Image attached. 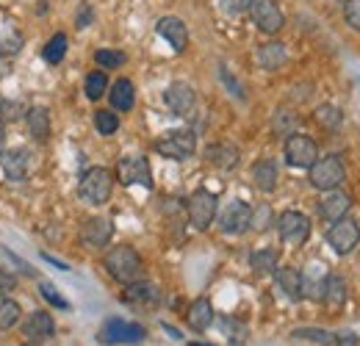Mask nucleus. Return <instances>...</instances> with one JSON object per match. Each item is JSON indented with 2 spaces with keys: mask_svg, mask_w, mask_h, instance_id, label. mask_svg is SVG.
<instances>
[{
  "mask_svg": "<svg viewBox=\"0 0 360 346\" xmlns=\"http://www.w3.org/2000/svg\"><path fill=\"white\" fill-rule=\"evenodd\" d=\"M22 47V34L14 25H0V56H11Z\"/></svg>",
  "mask_w": 360,
  "mask_h": 346,
  "instance_id": "33",
  "label": "nucleus"
},
{
  "mask_svg": "<svg viewBox=\"0 0 360 346\" xmlns=\"http://www.w3.org/2000/svg\"><path fill=\"white\" fill-rule=\"evenodd\" d=\"M280 241L291 244V247H302L311 238V219L305 217L302 211H283L280 217L274 219Z\"/></svg>",
  "mask_w": 360,
  "mask_h": 346,
  "instance_id": "7",
  "label": "nucleus"
},
{
  "mask_svg": "<svg viewBox=\"0 0 360 346\" xmlns=\"http://www.w3.org/2000/svg\"><path fill=\"white\" fill-rule=\"evenodd\" d=\"M111 191H114V172H108L105 167L86 169L78 183V194L89 205H105L111 200Z\"/></svg>",
  "mask_w": 360,
  "mask_h": 346,
  "instance_id": "2",
  "label": "nucleus"
},
{
  "mask_svg": "<svg viewBox=\"0 0 360 346\" xmlns=\"http://www.w3.org/2000/svg\"><path fill=\"white\" fill-rule=\"evenodd\" d=\"M197 150V136L191 130H169L155 141V153L169 161H186Z\"/></svg>",
  "mask_w": 360,
  "mask_h": 346,
  "instance_id": "6",
  "label": "nucleus"
},
{
  "mask_svg": "<svg viewBox=\"0 0 360 346\" xmlns=\"http://www.w3.org/2000/svg\"><path fill=\"white\" fill-rule=\"evenodd\" d=\"M3 144H6V128H3V122H0V155H3Z\"/></svg>",
  "mask_w": 360,
  "mask_h": 346,
  "instance_id": "45",
  "label": "nucleus"
},
{
  "mask_svg": "<svg viewBox=\"0 0 360 346\" xmlns=\"http://www.w3.org/2000/svg\"><path fill=\"white\" fill-rule=\"evenodd\" d=\"M255 61H258V67L261 70H280V67H285V61H288V47L283 42H277V39H271V42L261 44L258 50H255Z\"/></svg>",
  "mask_w": 360,
  "mask_h": 346,
  "instance_id": "20",
  "label": "nucleus"
},
{
  "mask_svg": "<svg viewBox=\"0 0 360 346\" xmlns=\"http://www.w3.org/2000/svg\"><path fill=\"white\" fill-rule=\"evenodd\" d=\"M316 158H319V144H316L311 136L294 133V136L285 139V161H288L291 167H297V169H311V164H314Z\"/></svg>",
  "mask_w": 360,
  "mask_h": 346,
  "instance_id": "10",
  "label": "nucleus"
},
{
  "mask_svg": "<svg viewBox=\"0 0 360 346\" xmlns=\"http://www.w3.org/2000/svg\"><path fill=\"white\" fill-rule=\"evenodd\" d=\"M91 17H94V14H91L89 3H81V8H78V17H75V20H78V28H86V25L91 23Z\"/></svg>",
  "mask_w": 360,
  "mask_h": 346,
  "instance_id": "43",
  "label": "nucleus"
},
{
  "mask_svg": "<svg viewBox=\"0 0 360 346\" xmlns=\"http://www.w3.org/2000/svg\"><path fill=\"white\" fill-rule=\"evenodd\" d=\"M217 208H219L217 194H211L208 188H197V191L186 200V214H188V222H191V227H197V230H208V227L214 224V219H217Z\"/></svg>",
  "mask_w": 360,
  "mask_h": 346,
  "instance_id": "4",
  "label": "nucleus"
},
{
  "mask_svg": "<svg viewBox=\"0 0 360 346\" xmlns=\"http://www.w3.org/2000/svg\"><path fill=\"white\" fill-rule=\"evenodd\" d=\"M321 302L327 310H341L347 305V280L341 274H324Z\"/></svg>",
  "mask_w": 360,
  "mask_h": 346,
  "instance_id": "19",
  "label": "nucleus"
},
{
  "mask_svg": "<svg viewBox=\"0 0 360 346\" xmlns=\"http://www.w3.org/2000/svg\"><path fill=\"white\" fill-rule=\"evenodd\" d=\"M3 169H6V174H8L11 180H25V177H28V169H31V155H28V150H22V147L8 150V153L3 155Z\"/></svg>",
  "mask_w": 360,
  "mask_h": 346,
  "instance_id": "26",
  "label": "nucleus"
},
{
  "mask_svg": "<svg viewBox=\"0 0 360 346\" xmlns=\"http://www.w3.org/2000/svg\"><path fill=\"white\" fill-rule=\"evenodd\" d=\"M39 291H42V297H45L50 305H56V307H61V310H70V302H67V300H64V297H61L50 283H42V288H39Z\"/></svg>",
  "mask_w": 360,
  "mask_h": 346,
  "instance_id": "41",
  "label": "nucleus"
},
{
  "mask_svg": "<svg viewBox=\"0 0 360 346\" xmlns=\"http://www.w3.org/2000/svg\"><path fill=\"white\" fill-rule=\"evenodd\" d=\"M327 244L333 247L335 255H349V252H355L360 244V224L349 217V214L344 219H338V222H333L330 230H327Z\"/></svg>",
  "mask_w": 360,
  "mask_h": 346,
  "instance_id": "5",
  "label": "nucleus"
},
{
  "mask_svg": "<svg viewBox=\"0 0 360 346\" xmlns=\"http://www.w3.org/2000/svg\"><path fill=\"white\" fill-rule=\"evenodd\" d=\"M14 288H17V277L8 274L6 269H0V297H8Z\"/></svg>",
  "mask_w": 360,
  "mask_h": 346,
  "instance_id": "42",
  "label": "nucleus"
},
{
  "mask_svg": "<svg viewBox=\"0 0 360 346\" xmlns=\"http://www.w3.org/2000/svg\"><path fill=\"white\" fill-rule=\"evenodd\" d=\"M188 346H214V344H200V341H194V344H188Z\"/></svg>",
  "mask_w": 360,
  "mask_h": 346,
  "instance_id": "46",
  "label": "nucleus"
},
{
  "mask_svg": "<svg viewBox=\"0 0 360 346\" xmlns=\"http://www.w3.org/2000/svg\"><path fill=\"white\" fill-rule=\"evenodd\" d=\"M205 158L208 164H214L217 169H233L238 164V147L230 141H217L205 147Z\"/></svg>",
  "mask_w": 360,
  "mask_h": 346,
  "instance_id": "23",
  "label": "nucleus"
},
{
  "mask_svg": "<svg viewBox=\"0 0 360 346\" xmlns=\"http://www.w3.org/2000/svg\"><path fill=\"white\" fill-rule=\"evenodd\" d=\"M22 346H39V344H34V341H28V344H22Z\"/></svg>",
  "mask_w": 360,
  "mask_h": 346,
  "instance_id": "47",
  "label": "nucleus"
},
{
  "mask_svg": "<svg viewBox=\"0 0 360 346\" xmlns=\"http://www.w3.org/2000/svg\"><path fill=\"white\" fill-rule=\"evenodd\" d=\"M103 266H105V271H108L117 283H122V286H131L136 280H141V274H144L141 255L136 252L131 244H117V247H111L108 255L103 258Z\"/></svg>",
  "mask_w": 360,
  "mask_h": 346,
  "instance_id": "1",
  "label": "nucleus"
},
{
  "mask_svg": "<svg viewBox=\"0 0 360 346\" xmlns=\"http://www.w3.org/2000/svg\"><path fill=\"white\" fill-rule=\"evenodd\" d=\"M114 177L122 186H144L153 188V172H150V161L144 155H125L117 161Z\"/></svg>",
  "mask_w": 360,
  "mask_h": 346,
  "instance_id": "8",
  "label": "nucleus"
},
{
  "mask_svg": "<svg viewBox=\"0 0 360 346\" xmlns=\"http://www.w3.org/2000/svg\"><path fill=\"white\" fill-rule=\"evenodd\" d=\"M144 327L134 321H122V319H111L105 321V327L97 333V341L103 344H139L144 341Z\"/></svg>",
  "mask_w": 360,
  "mask_h": 346,
  "instance_id": "11",
  "label": "nucleus"
},
{
  "mask_svg": "<svg viewBox=\"0 0 360 346\" xmlns=\"http://www.w3.org/2000/svg\"><path fill=\"white\" fill-rule=\"evenodd\" d=\"M22 333H25V338H28V341L39 344V341H47V338H53V335H56V324H53L50 313L37 310L34 316H28V319H25Z\"/></svg>",
  "mask_w": 360,
  "mask_h": 346,
  "instance_id": "21",
  "label": "nucleus"
},
{
  "mask_svg": "<svg viewBox=\"0 0 360 346\" xmlns=\"http://www.w3.org/2000/svg\"><path fill=\"white\" fill-rule=\"evenodd\" d=\"M247 11H250V20L255 23V28L261 34L274 37L285 25V17H283V11H280V6L274 0H250Z\"/></svg>",
  "mask_w": 360,
  "mask_h": 346,
  "instance_id": "9",
  "label": "nucleus"
},
{
  "mask_svg": "<svg viewBox=\"0 0 360 346\" xmlns=\"http://www.w3.org/2000/svg\"><path fill=\"white\" fill-rule=\"evenodd\" d=\"M20 321V305L11 297H0V330H11Z\"/></svg>",
  "mask_w": 360,
  "mask_h": 346,
  "instance_id": "34",
  "label": "nucleus"
},
{
  "mask_svg": "<svg viewBox=\"0 0 360 346\" xmlns=\"http://www.w3.org/2000/svg\"><path fill=\"white\" fill-rule=\"evenodd\" d=\"M84 89H86V97H89V100H100V97L108 91V78H105V72H100V70L89 72Z\"/></svg>",
  "mask_w": 360,
  "mask_h": 346,
  "instance_id": "35",
  "label": "nucleus"
},
{
  "mask_svg": "<svg viewBox=\"0 0 360 346\" xmlns=\"http://www.w3.org/2000/svg\"><path fill=\"white\" fill-rule=\"evenodd\" d=\"M250 177H252V183H255V188H261L264 194H269L277 188V164L269 161V158H264V161H255L252 164V169H250Z\"/></svg>",
  "mask_w": 360,
  "mask_h": 346,
  "instance_id": "24",
  "label": "nucleus"
},
{
  "mask_svg": "<svg viewBox=\"0 0 360 346\" xmlns=\"http://www.w3.org/2000/svg\"><path fill=\"white\" fill-rule=\"evenodd\" d=\"M94 61H97L100 67H105V70H120V67L128 61V56H125L122 50H97V53H94Z\"/></svg>",
  "mask_w": 360,
  "mask_h": 346,
  "instance_id": "39",
  "label": "nucleus"
},
{
  "mask_svg": "<svg viewBox=\"0 0 360 346\" xmlns=\"http://www.w3.org/2000/svg\"><path fill=\"white\" fill-rule=\"evenodd\" d=\"M271 224H274V211H271L269 205H258V208H252L250 230H255V233H266Z\"/></svg>",
  "mask_w": 360,
  "mask_h": 346,
  "instance_id": "36",
  "label": "nucleus"
},
{
  "mask_svg": "<svg viewBox=\"0 0 360 346\" xmlns=\"http://www.w3.org/2000/svg\"><path fill=\"white\" fill-rule=\"evenodd\" d=\"M164 103H167V108L175 117H191L194 108H197V94H194V89L188 86V84L175 81V84H169L167 91H164Z\"/></svg>",
  "mask_w": 360,
  "mask_h": 346,
  "instance_id": "12",
  "label": "nucleus"
},
{
  "mask_svg": "<svg viewBox=\"0 0 360 346\" xmlns=\"http://www.w3.org/2000/svg\"><path fill=\"white\" fill-rule=\"evenodd\" d=\"M294 338H302V341H314L321 346H355L358 338L355 335H338V333H327L321 327H300L294 330Z\"/></svg>",
  "mask_w": 360,
  "mask_h": 346,
  "instance_id": "17",
  "label": "nucleus"
},
{
  "mask_svg": "<svg viewBox=\"0 0 360 346\" xmlns=\"http://www.w3.org/2000/svg\"><path fill=\"white\" fill-rule=\"evenodd\" d=\"M274 283L280 288V294L291 302H300L302 300V271H297L294 266H283L274 271Z\"/></svg>",
  "mask_w": 360,
  "mask_h": 346,
  "instance_id": "18",
  "label": "nucleus"
},
{
  "mask_svg": "<svg viewBox=\"0 0 360 346\" xmlns=\"http://www.w3.org/2000/svg\"><path fill=\"white\" fill-rule=\"evenodd\" d=\"M344 20H347V25L352 31L360 34V0H347L344 3Z\"/></svg>",
  "mask_w": 360,
  "mask_h": 346,
  "instance_id": "40",
  "label": "nucleus"
},
{
  "mask_svg": "<svg viewBox=\"0 0 360 346\" xmlns=\"http://www.w3.org/2000/svg\"><path fill=\"white\" fill-rule=\"evenodd\" d=\"M111 236H114V224H111V219H105V217H91V219H86L84 227H81L84 244H86V247H94V250L105 247V244L111 241Z\"/></svg>",
  "mask_w": 360,
  "mask_h": 346,
  "instance_id": "15",
  "label": "nucleus"
},
{
  "mask_svg": "<svg viewBox=\"0 0 360 346\" xmlns=\"http://www.w3.org/2000/svg\"><path fill=\"white\" fill-rule=\"evenodd\" d=\"M222 324V330H225V335H227V341L233 346H241V344H247V327L241 324V321H236V319H222L219 321Z\"/></svg>",
  "mask_w": 360,
  "mask_h": 346,
  "instance_id": "38",
  "label": "nucleus"
},
{
  "mask_svg": "<svg viewBox=\"0 0 360 346\" xmlns=\"http://www.w3.org/2000/svg\"><path fill=\"white\" fill-rule=\"evenodd\" d=\"M250 266L255 274H274L280 266V252L277 250H258L250 255Z\"/></svg>",
  "mask_w": 360,
  "mask_h": 346,
  "instance_id": "29",
  "label": "nucleus"
},
{
  "mask_svg": "<svg viewBox=\"0 0 360 346\" xmlns=\"http://www.w3.org/2000/svg\"><path fill=\"white\" fill-rule=\"evenodd\" d=\"M186 321L191 330H208L214 324V305L208 297H200L188 305V313H186Z\"/></svg>",
  "mask_w": 360,
  "mask_h": 346,
  "instance_id": "25",
  "label": "nucleus"
},
{
  "mask_svg": "<svg viewBox=\"0 0 360 346\" xmlns=\"http://www.w3.org/2000/svg\"><path fill=\"white\" fill-rule=\"evenodd\" d=\"M94 128L100 136H114L120 130V117L114 111H97L94 114Z\"/></svg>",
  "mask_w": 360,
  "mask_h": 346,
  "instance_id": "37",
  "label": "nucleus"
},
{
  "mask_svg": "<svg viewBox=\"0 0 360 346\" xmlns=\"http://www.w3.org/2000/svg\"><path fill=\"white\" fill-rule=\"evenodd\" d=\"M314 120H316V125H321L324 130H338V128H341V122H344L341 111H338L333 103L319 105V108L314 111Z\"/></svg>",
  "mask_w": 360,
  "mask_h": 346,
  "instance_id": "31",
  "label": "nucleus"
},
{
  "mask_svg": "<svg viewBox=\"0 0 360 346\" xmlns=\"http://www.w3.org/2000/svg\"><path fill=\"white\" fill-rule=\"evenodd\" d=\"M349 208H352L349 194H344V191H338V188L324 191V197L319 200V217L324 219L327 224H333V222L344 219L347 214H349Z\"/></svg>",
  "mask_w": 360,
  "mask_h": 346,
  "instance_id": "14",
  "label": "nucleus"
},
{
  "mask_svg": "<svg viewBox=\"0 0 360 346\" xmlns=\"http://www.w3.org/2000/svg\"><path fill=\"white\" fill-rule=\"evenodd\" d=\"M155 31H158L161 39H167V44L175 53L186 50V44H188V28H186V23L180 17H161L158 25H155Z\"/></svg>",
  "mask_w": 360,
  "mask_h": 346,
  "instance_id": "16",
  "label": "nucleus"
},
{
  "mask_svg": "<svg viewBox=\"0 0 360 346\" xmlns=\"http://www.w3.org/2000/svg\"><path fill=\"white\" fill-rule=\"evenodd\" d=\"M344 177H347V169H344V164H341L338 155H319L314 164H311V169H308V180H311V186L319 188V191L338 188L344 183Z\"/></svg>",
  "mask_w": 360,
  "mask_h": 346,
  "instance_id": "3",
  "label": "nucleus"
},
{
  "mask_svg": "<svg viewBox=\"0 0 360 346\" xmlns=\"http://www.w3.org/2000/svg\"><path fill=\"white\" fill-rule=\"evenodd\" d=\"M108 100H111V108L114 111H131L136 103L134 81H128V78L114 81V86L108 89Z\"/></svg>",
  "mask_w": 360,
  "mask_h": 346,
  "instance_id": "27",
  "label": "nucleus"
},
{
  "mask_svg": "<svg viewBox=\"0 0 360 346\" xmlns=\"http://www.w3.org/2000/svg\"><path fill=\"white\" fill-rule=\"evenodd\" d=\"M42 258H45L47 263H56V266H58L61 271H70V266H67V263H61V260H56V258H53V255H47V252H45V255H42Z\"/></svg>",
  "mask_w": 360,
  "mask_h": 346,
  "instance_id": "44",
  "label": "nucleus"
},
{
  "mask_svg": "<svg viewBox=\"0 0 360 346\" xmlns=\"http://www.w3.org/2000/svg\"><path fill=\"white\" fill-rule=\"evenodd\" d=\"M28 130L37 141H47L50 139V114L45 108H31L28 111Z\"/></svg>",
  "mask_w": 360,
  "mask_h": 346,
  "instance_id": "30",
  "label": "nucleus"
},
{
  "mask_svg": "<svg viewBox=\"0 0 360 346\" xmlns=\"http://www.w3.org/2000/svg\"><path fill=\"white\" fill-rule=\"evenodd\" d=\"M122 300H125L128 305H136V307H153V305H158L161 294H158V288H155L153 283L136 280V283H131V286L125 288Z\"/></svg>",
  "mask_w": 360,
  "mask_h": 346,
  "instance_id": "22",
  "label": "nucleus"
},
{
  "mask_svg": "<svg viewBox=\"0 0 360 346\" xmlns=\"http://www.w3.org/2000/svg\"><path fill=\"white\" fill-rule=\"evenodd\" d=\"M250 217H252V208L244 200H233L219 214V230L227 236H241L250 230Z\"/></svg>",
  "mask_w": 360,
  "mask_h": 346,
  "instance_id": "13",
  "label": "nucleus"
},
{
  "mask_svg": "<svg viewBox=\"0 0 360 346\" xmlns=\"http://www.w3.org/2000/svg\"><path fill=\"white\" fill-rule=\"evenodd\" d=\"M300 122H302V120H300L294 111H288V108H280V111L274 114V120H271V130H274L277 136L288 139V136L300 133Z\"/></svg>",
  "mask_w": 360,
  "mask_h": 346,
  "instance_id": "28",
  "label": "nucleus"
},
{
  "mask_svg": "<svg viewBox=\"0 0 360 346\" xmlns=\"http://www.w3.org/2000/svg\"><path fill=\"white\" fill-rule=\"evenodd\" d=\"M42 56H45L47 64H61L64 56H67V34H56V37H50L45 44V50H42Z\"/></svg>",
  "mask_w": 360,
  "mask_h": 346,
  "instance_id": "32",
  "label": "nucleus"
}]
</instances>
